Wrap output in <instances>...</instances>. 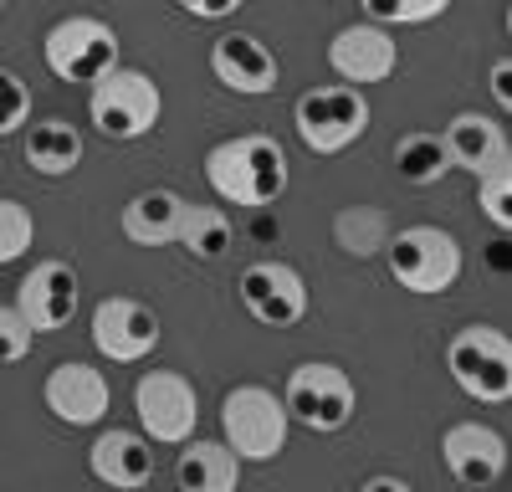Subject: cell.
Listing matches in <instances>:
<instances>
[{
	"label": "cell",
	"mask_w": 512,
	"mask_h": 492,
	"mask_svg": "<svg viewBox=\"0 0 512 492\" xmlns=\"http://www.w3.org/2000/svg\"><path fill=\"white\" fill-rule=\"evenodd\" d=\"M210 72H216V82H226L231 93H246V98H262V93L277 88V57L267 52V41H256L251 31L216 36Z\"/></svg>",
	"instance_id": "obj_16"
},
{
	"label": "cell",
	"mask_w": 512,
	"mask_h": 492,
	"mask_svg": "<svg viewBox=\"0 0 512 492\" xmlns=\"http://www.w3.org/2000/svg\"><path fill=\"white\" fill-rule=\"evenodd\" d=\"M441 139H446V154H451V170L487 175L497 164H507V134L487 113H456L441 129Z\"/></svg>",
	"instance_id": "obj_17"
},
{
	"label": "cell",
	"mask_w": 512,
	"mask_h": 492,
	"mask_svg": "<svg viewBox=\"0 0 512 492\" xmlns=\"http://www.w3.org/2000/svg\"><path fill=\"white\" fill-rule=\"evenodd\" d=\"M328 67L344 82H384L400 67V47H395L390 26L359 21V26H344L328 41Z\"/></svg>",
	"instance_id": "obj_14"
},
{
	"label": "cell",
	"mask_w": 512,
	"mask_h": 492,
	"mask_svg": "<svg viewBox=\"0 0 512 492\" xmlns=\"http://www.w3.org/2000/svg\"><path fill=\"white\" fill-rule=\"evenodd\" d=\"M36 241V221L21 200H0V267L16 262L26 246Z\"/></svg>",
	"instance_id": "obj_27"
},
{
	"label": "cell",
	"mask_w": 512,
	"mask_h": 492,
	"mask_svg": "<svg viewBox=\"0 0 512 492\" xmlns=\"http://www.w3.org/2000/svg\"><path fill=\"white\" fill-rule=\"evenodd\" d=\"M0 11H6V0H0Z\"/></svg>",
	"instance_id": "obj_33"
},
{
	"label": "cell",
	"mask_w": 512,
	"mask_h": 492,
	"mask_svg": "<svg viewBox=\"0 0 512 492\" xmlns=\"http://www.w3.org/2000/svg\"><path fill=\"white\" fill-rule=\"evenodd\" d=\"M41 57L62 82H98L108 67H118V31L98 16H62L41 41Z\"/></svg>",
	"instance_id": "obj_8"
},
{
	"label": "cell",
	"mask_w": 512,
	"mask_h": 492,
	"mask_svg": "<svg viewBox=\"0 0 512 492\" xmlns=\"http://www.w3.org/2000/svg\"><path fill=\"white\" fill-rule=\"evenodd\" d=\"M134 410H139V426H144L149 441L180 446L185 436H195L200 395L180 369H149V375H139V385H134Z\"/></svg>",
	"instance_id": "obj_9"
},
{
	"label": "cell",
	"mask_w": 512,
	"mask_h": 492,
	"mask_svg": "<svg viewBox=\"0 0 512 492\" xmlns=\"http://www.w3.org/2000/svg\"><path fill=\"white\" fill-rule=\"evenodd\" d=\"M292 123H297V139L313 154H344L349 144H359L369 134V98L359 88H349V82L313 88V93L297 98Z\"/></svg>",
	"instance_id": "obj_7"
},
{
	"label": "cell",
	"mask_w": 512,
	"mask_h": 492,
	"mask_svg": "<svg viewBox=\"0 0 512 492\" xmlns=\"http://www.w3.org/2000/svg\"><path fill=\"white\" fill-rule=\"evenodd\" d=\"M441 457H446V472L461 487H492L507 467V441L482 421H456L441 436Z\"/></svg>",
	"instance_id": "obj_15"
},
{
	"label": "cell",
	"mask_w": 512,
	"mask_h": 492,
	"mask_svg": "<svg viewBox=\"0 0 512 492\" xmlns=\"http://www.w3.org/2000/svg\"><path fill=\"white\" fill-rule=\"evenodd\" d=\"M26 118H31V88L11 67H0V139L16 134Z\"/></svg>",
	"instance_id": "obj_28"
},
{
	"label": "cell",
	"mask_w": 512,
	"mask_h": 492,
	"mask_svg": "<svg viewBox=\"0 0 512 492\" xmlns=\"http://www.w3.org/2000/svg\"><path fill=\"white\" fill-rule=\"evenodd\" d=\"M47 410L62 421V426H98L113 405V385L103 369L82 364V359H67L47 375Z\"/></svg>",
	"instance_id": "obj_13"
},
{
	"label": "cell",
	"mask_w": 512,
	"mask_h": 492,
	"mask_svg": "<svg viewBox=\"0 0 512 492\" xmlns=\"http://www.w3.org/2000/svg\"><path fill=\"white\" fill-rule=\"evenodd\" d=\"M384 257H390V277L415 298L451 293L461 277V246L441 226H405L400 236L384 241Z\"/></svg>",
	"instance_id": "obj_4"
},
{
	"label": "cell",
	"mask_w": 512,
	"mask_h": 492,
	"mask_svg": "<svg viewBox=\"0 0 512 492\" xmlns=\"http://www.w3.org/2000/svg\"><path fill=\"white\" fill-rule=\"evenodd\" d=\"M477 205H482V216H487L502 236L512 231V170H507V164L477 175Z\"/></svg>",
	"instance_id": "obj_26"
},
{
	"label": "cell",
	"mask_w": 512,
	"mask_h": 492,
	"mask_svg": "<svg viewBox=\"0 0 512 492\" xmlns=\"http://www.w3.org/2000/svg\"><path fill=\"white\" fill-rule=\"evenodd\" d=\"M185 451L175 457V482L185 492H231L241 482V457L226 441H180Z\"/></svg>",
	"instance_id": "obj_19"
},
{
	"label": "cell",
	"mask_w": 512,
	"mask_h": 492,
	"mask_svg": "<svg viewBox=\"0 0 512 492\" xmlns=\"http://www.w3.org/2000/svg\"><path fill=\"white\" fill-rule=\"evenodd\" d=\"M159 334H164L159 313H154L149 303H139V298H103V303L93 308V344H98V354L113 359V364L144 359V354L159 344Z\"/></svg>",
	"instance_id": "obj_11"
},
{
	"label": "cell",
	"mask_w": 512,
	"mask_h": 492,
	"mask_svg": "<svg viewBox=\"0 0 512 492\" xmlns=\"http://www.w3.org/2000/svg\"><path fill=\"white\" fill-rule=\"evenodd\" d=\"M333 241L344 246L349 257H374L390 241V216L379 205H349V211L333 216Z\"/></svg>",
	"instance_id": "obj_24"
},
{
	"label": "cell",
	"mask_w": 512,
	"mask_h": 492,
	"mask_svg": "<svg viewBox=\"0 0 512 492\" xmlns=\"http://www.w3.org/2000/svg\"><path fill=\"white\" fill-rule=\"evenodd\" d=\"M446 369L477 405H502L512 395V339L492 323H466L446 344Z\"/></svg>",
	"instance_id": "obj_5"
},
{
	"label": "cell",
	"mask_w": 512,
	"mask_h": 492,
	"mask_svg": "<svg viewBox=\"0 0 512 492\" xmlns=\"http://www.w3.org/2000/svg\"><path fill=\"white\" fill-rule=\"evenodd\" d=\"M246 313L267 328H297L308 318V282L287 262H251L236 282Z\"/></svg>",
	"instance_id": "obj_10"
},
{
	"label": "cell",
	"mask_w": 512,
	"mask_h": 492,
	"mask_svg": "<svg viewBox=\"0 0 512 492\" xmlns=\"http://www.w3.org/2000/svg\"><path fill=\"white\" fill-rule=\"evenodd\" d=\"M175 246H185L195 262H221L231 252V216L221 205H185Z\"/></svg>",
	"instance_id": "obj_22"
},
{
	"label": "cell",
	"mask_w": 512,
	"mask_h": 492,
	"mask_svg": "<svg viewBox=\"0 0 512 492\" xmlns=\"http://www.w3.org/2000/svg\"><path fill=\"white\" fill-rule=\"evenodd\" d=\"M282 405H287V416H292L297 426L328 436V431H344V426L354 421L359 390H354V380H349L338 364L313 359V364H297L292 375H287Z\"/></svg>",
	"instance_id": "obj_6"
},
{
	"label": "cell",
	"mask_w": 512,
	"mask_h": 492,
	"mask_svg": "<svg viewBox=\"0 0 512 492\" xmlns=\"http://www.w3.org/2000/svg\"><path fill=\"white\" fill-rule=\"evenodd\" d=\"M175 6L185 16H195V21H226V16H236L246 6V0H175Z\"/></svg>",
	"instance_id": "obj_30"
},
{
	"label": "cell",
	"mask_w": 512,
	"mask_h": 492,
	"mask_svg": "<svg viewBox=\"0 0 512 492\" xmlns=\"http://www.w3.org/2000/svg\"><path fill=\"white\" fill-rule=\"evenodd\" d=\"M185 221V200L175 190H139L123 205V236L139 246H169L180 236Z\"/></svg>",
	"instance_id": "obj_20"
},
{
	"label": "cell",
	"mask_w": 512,
	"mask_h": 492,
	"mask_svg": "<svg viewBox=\"0 0 512 492\" xmlns=\"http://www.w3.org/2000/svg\"><path fill=\"white\" fill-rule=\"evenodd\" d=\"M287 426H292L287 405L267 385H236L221 400V431H226V446L236 451L241 462H272V457H282Z\"/></svg>",
	"instance_id": "obj_3"
},
{
	"label": "cell",
	"mask_w": 512,
	"mask_h": 492,
	"mask_svg": "<svg viewBox=\"0 0 512 492\" xmlns=\"http://www.w3.org/2000/svg\"><path fill=\"white\" fill-rule=\"evenodd\" d=\"M374 26H425L451 11V0H359Z\"/></svg>",
	"instance_id": "obj_25"
},
{
	"label": "cell",
	"mask_w": 512,
	"mask_h": 492,
	"mask_svg": "<svg viewBox=\"0 0 512 492\" xmlns=\"http://www.w3.org/2000/svg\"><path fill=\"white\" fill-rule=\"evenodd\" d=\"M26 349H31V328H26V318H21L11 303H0V364H16Z\"/></svg>",
	"instance_id": "obj_29"
},
{
	"label": "cell",
	"mask_w": 512,
	"mask_h": 492,
	"mask_svg": "<svg viewBox=\"0 0 512 492\" xmlns=\"http://www.w3.org/2000/svg\"><path fill=\"white\" fill-rule=\"evenodd\" d=\"M88 467L108 487H149L154 482V446L139 431H103L88 451Z\"/></svg>",
	"instance_id": "obj_18"
},
{
	"label": "cell",
	"mask_w": 512,
	"mask_h": 492,
	"mask_svg": "<svg viewBox=\"0 0 512 492\" xmlns=\"http://www.w3.org/2000/svg\"><path fill=\"white\" fill-rule=\"evenodd\" d=\"M492 98H497V108H502V113L512 108V62H507V57H497V62H492Z\"/></svg>",
	"instance_id": "obj_31"
},
{
	"label": "cell",
	"mask_w": 512,
	"mask_h": 492,
	"mask_svg": "<svg viewBox=\"0 0 512 492\" xmlns=\"http://www.w3.org/2000/svg\"><path fill=\"white\" fill-rule=\"evenodd\" d=\"M26 164L36 175H72L77 164H82V134L72 129L67 118H41L31 123V134H26Z\"/></svg>",
	"instance_id": "obj_21"
},
{
	"label": "cell",
	"mask_w": 512,
	"mask_h": 492,
	"mask_svg": "<svg viewBox=\"0 0 512 492\" xmlns=\"http://www.w3.org/2000/svg\"><path fill=\"white\" fill-rule=\"evenodd\" d=\"M364 492H410V482L405 477H369Z\"/></svg>",
	"instance_id": "obj_32"
},
{
	"label": "cell",
	"mask_w": 512,
	"mask_h": 492,
	"mask_svg": "<svg viewBox=\"0 0 512 492\" xmlns=\"http://www.w3.org/2000/svg\"><path fill=\"white\" fill-rule=\"evenodd\" d=\"M395 170L405 185H441L446 170H451V154H446V139L431 134V129H415L395 144Z\"/></svg>",
	"instance_id": "obj_23"
},
{
	"label": "cell",
	"mask_w": 512,
	"mask_h": 492,
	"mask_svg": "<svg viewBox=\"0 0 512 492\" xmlns=\"http://www.w3.org/2000/svg\"><path fill=\"white\" fill-rule=\"evenodd\" d=\"M16 313L26 318L31 334H57V328H67L77 313V272L62 257L36 262L16 287Z\"/></svg>",
	"instance_id": "obj_12"
},
{
	"label": "cell",
	"mask_w": 512,
	"mask_h": 492,
	"mask_svg": "<svg viewBox=\"0 0 512 492\" xmlns=\"http://www.w3.org/2000/svg\"><path fill=\"white\" fill-rule=\"evenodd\" d=\"M88 113H93V129L98 134L128 144V139L154 134V123L164 113V93H159V82L149 72H139V67H108L93 82Z\"/></svg>",
	"instance_id": "obj_2"
},
{
	"label": "cell",
	"mask_w": 512,
	"mask_h": 492,
	"mask_svg": "<svg viewBox=\"0 0 512 492\" xmlns=\"http://www.w3.org/2000/svg\"><path fill=\"white\" fill-rule=\"evenodd\" d=\"M205 180L226 205H272L287 190V154L272 134H236L205 154Z\"/></svg>",
	"instance_id": "obj_1"
}]
</instances>
